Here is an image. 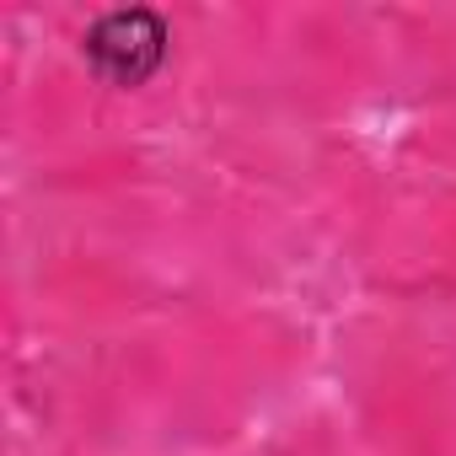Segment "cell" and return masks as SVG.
Wrapping results in <instances>:
<instances>
[{
    "label": "cell",
    "mask_w": 456,
    "mask_h": 456,
    "mask_svg": "<svg viewBox=\"0 0 456 456\" xmlns=\"http://www.w3.org/2000/svg\"><path fill=\"white\" fill-rule=\"evenodd\" d=\"M161 49H167V28L151 17V12H108L92 38H86V54L92 65L108 76V81H145L156 65H161Z\"/></svg>",
    "instance_id": "6da1fadb"
}]
</instances>
